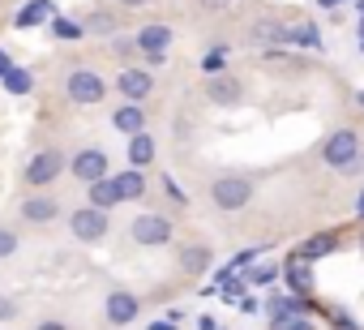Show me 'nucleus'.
Here are the masks:
<instances>
[{"mask_svg":"<svg viewBox=\"0 0 364 330\" xmlns=\"http://www.w3.org/2000/svg\"><path fill=\"white\" fill-rule=\"evenodd\" d=\"M317 154H321L326 168H334V172H343V176L364 172V142H360L355 129H334V133H326V142L317 146Z\"/></svg>","mask_w":364,"mask_h":330,"instance_id":"1","label":"nucleus"},{"mask_svg":"<svg viewBox=\"0 0 364 330\" xmlns=\"http://www.w3.org/2000/svg\"><path fill=\"white\" fill-rule=\"evenodd\" d=\"M253 193H257V185L245 172H223V176L210 181V206L223 211V215H240L253 202Z\"/></svg>","mask_w":364,"mask_h":330,"instance_id":"2","label":"nucleus"},{"mask_svg":"<svg viewBox=\"0 0 364 330\" xmlns=\"http://www.w3.org/2000/svg\"><path fill=\"white\" fill-rule=\"evenodd\" d=\"M65 172H69V154L60 146H43V150L31 154V163L22 168V185L26 189H52Z\"/></svg>","mask_w":364,"mask_h":330,"instance_id":"3","label":"nucleus"},{"mask_svg":"<svg viewBox=\"0 0 364 330\" xmlns=\"http://www.w3.org/2000/svg\"><path fill=\"white\" fill-rule=\"evenodd\" d=\"M65 99L73 107H95L107 99V78L95 69V65H73L65 73Z\"/></svg>","mask_w":364,"mask_h":330,"instance_id":"4","label":"nucleus"},{"mask_svg":"<svg viewBox=\"0 0 364 330\" xmlns=\"http://www.w3.org/2000/svg\"><path fill=\"white\" fill-rule=\"evenodd\" d=\"M129 236H133V245H137V249H163V245H171L176 228H171V219H167V215H159V211H141V215H133Z\"/></svg>","mask_w":364,"mask_h":330,"instance_id":"5","label":"nucleus"},{"mask_svg":"<svg viewBox=\"0 0 364 330\" xmlns=\"http://www.w3.org/2000/svg\"><path fill=\"white\" fill-rule=\"evenodd\" d=\"M107 228H112V219H107V211L103 206H77L73 215H69V232H73V240H82V245H99L103 236H107Z\"/></svg>","mask_w":364,"mask_h":330,"instance_id":"6","label":"nucleus"},{"mask_svg":"<svg viewBox=\"0 0 364 330\" xmlns=\"http://www.w3.org/2000/svg\"><path fill=\"white\" fill-rule=\"evenodd\" d=\"M107 168H112V163H107V150H103V146H77V150L69 154V176L82 181V185L103 181Z\"/></svg>","mask_w":364,"mask_h":330,"instance_id":"7","label":"nucleus"},{"mask_svg":"<svg viewBox=\"0 0 364 330\" xmlns=\"http://www.w3.org/2000/svg\"><path fill=\"white\" fill-rule=\"evenodd\" d=\"M245 39H249L257 52H266V48H291V43H287V22L274 18V14H257V18L245 26Z\"/></svg>","mask_w":364,"mask_h":330,"instance_id":"8","label":"nucleus"},{"mask_svg":"<svg viewBox=\"0 0 364 330\" xmlns=\"http://www.w3.org/2000/svg\"><path fill=\"white\" fill-rule=\"evenodd\" d=\"M171 26L167 22H150V26H141L137 31V52H141V60L150 65V69H159L163 60H167V48H171Z\"/></svg>","mask_w":364,"mask_h":330,"instance_id":"9","label":"nucleus"},{"mask_svg":"<svg viewBox=\"0 0 364 330\" xmlns=\"http://www.w3.org/2000/svg\"><path fill=\"white\" fill-rule=\"evenodd\" d=\"M116 95L120 99H133V103H146L150 95H154V73L150 69H137V65H124L120 73H116Z\"/></svg>","mask_w":364,"mask_h":330,"instance_id":"10","label":"nucleus"},{"mask_svg":"<svg viewBox=\"0 0 364 330\" xmlns=\"http://www.w3.org/2000/svg\"><path fill=\"white\" fill-rule=\"evenodd\" d=\"M137 313H141V300H137V292H129V287H116V292H107V300H103V317H107V326H133L137 321Z\"/></svg>","mask_w":364,"mask_h":330,"instance_id":"11","label":"nucleus"},{"mask_svg":"<svg viewBox=\"0 0 364 330\" xmlns=\"http://www.w3.org/2000/svg\"><path fill=\"white\" fill-rule=\"evenodd\" d=\"M18 215H22L31 228H48V223H56V219H60V202H56V193L35 189V193L18 206Z\"/></svg>","mask_w":364,"mask_h":330,"instance_id":"12","label":"nucleus"},{"mask_svg":"<svg viewBox=\"0 0 364 330\" xmlns=\"http://www.w3.org/2000/svg\"><path fill=\"white\" fill-rule=\"evenodd\" d=\"M283 279H287V292L291 296H309L313 292V257H304L300 249H291L283 257Z\"/></svg>","mask_w":364,"mask_h":330,"instance_id":"13","label":"nucleus"},{"mask_svg":"<svg viewBox=\"0 0 364 330\" xmlns=\"http://www.w3.org/2000/svg\"><path fill=\"white\" fill-rule=\"evenodd\" d=\"M206 99H210L215 107H236V103L245 99V82L232 78L228 69H223V73H210V78H206Z\"/></svg>","mask_w":364,"mask_h":330,"instance_id":"14","label":"nucleus"},{"mask_svg":"<svg viewBox=\"0 0 364 330\" xmlns=\"http://www.w3.org/2000/svg\"><path fill=\"white\" fill-rule=\"evenodd\" d=\"M146 124H150V112L141 103H133V99H120L116 103V112H112V129L116 133L133 137V133H146Z\"/></svg>","mask_w":364,"mask_h":330,"instance_id":"15","label":"nucleus"},{"mask_svg":"<svg viewBox=\"0 0 364 330\" xmlns=\"http://www.w3.org/2000/svg\"><path fill=\"white\" fill-rule=\"evenodd\" d=\"M56 18V5H52V0H26V5L22 9H14V26L18 31H31V26H43V22H52Z\"/></svg>","mask_w":364,"mask_h":330,"instance_id":"16","label":"nucleus"},{"mask_svg":"<svg viewBox=\"0 0 364 330\" xmlns=\"http://www.w3.org/2000/svg\"><path fill=\"white\" fill-rule=\"evenodd\" d=\"M82 26H86V35L112 39V35H120V14H116V9H90V14L82 18Z\"/></svg>","mask_w":364,"mask_h":330,"instance_id":"17","label":"nucleus"},{"mask_svg":"<svg viewBox=\"0 0 364 330\" xmlns=\"http://www.w3.org/2000/svg\"><path fill=\"white\" fill-rule=\"evenodd\" d=\"M287 43L291 48H304V52H321L326 48L317 22H287Z\"/></svg>","mask_w":364,"mask_h":330,"instance_id":"18","label":"nucleus"},{"mask_svg":"<svg viewBox=\"0 0 364 330\" xmlns=\"http://www.w3.org/2000/svg\"><path fill=\"white\" fill-rule=\"evenodd\" d=\"M116 189H120V202H141L146 198V172L141 168H124L120 176H116Z\"/></svg>","mask_w":364,"mask_h":330,"instance_id":"19","label":"nucleus"},{"mask_svg":"<svg viewBox=\"0 0 364 330\" xmlns=\"http://www.w3.org/2000/svg\"><path fill=\"white\" fill-rule=\"evenodd\" d=\"M338 245H343V236H338V232H334V228H330V232H317V236H309V240H304V245H300V253H304V257H313V262H317V257H330V253H334V249H338Z\"/></svg>","mask_w":364,"mask_h":330,"instance_id":"20","label":"nucleus"},{"mask_svg":"<svg viewBox=\"0 0 364 330\" xmlns=\"http://www.w3.org/2000/svg\"><path fill=\"white\" fill-rule=\"evenodd\" d=\"M154 137L150 133H133L129 137V163H133V168H150V163H154Z\"/></svg>","mask_w":364,"mask_h":330,"instance_id":"21","label":"nucleus"},{"mask_svg":"<svg viewBox=\"0 0 364 330\" xmlns=\"http://www.w3.org/2000/svg\"><path fill=\"white\" fill-rule=\"evenodd\" d=\"M0 86H5L14 99H26V95L35 90V73H31V69H22V65H14L5 78H0Z\"/></svg>","mask_w":364,"mask_h":330,"instance_id":"22","label":"nucleus"},{"mask_svg":"<svg viewBox=\"0 0 364 330\" xmlns=\"http://www.w3.org/2000/svg\"><path fill=\"white\" fill-rule=\"evenodd\" d=\"M86 189H90V206H103V211L120 206V189H116V176H103V181H95V185H86Z\"/></svg>","mask_w":364,"mask_h":330,"instance_id":"23","label":"nucleus"},{"mask_svg":"<svg viewBox=\"0 0 364 330\" xmlns=\"http://www.w3.org/2000/svg\"><path fill=\"white\" fill-rule=\"evenodd\" d=\"M210 249L206 245H185L180 249V270H189V275H202V270H210Z\"/></svg>","mask_w":364,"mask_h":330,"instance_id":"24","label":"nucleus"},{"mask_svg":"<svg viewBox=\"0 0 364 330\" xmlns=\"http://www.w3.org/2000/svg\"><path fill=\"white\" fill-rule=\"evenodd\" d=\"M279 275H283V266H274V262H257V266H249V270H245L249 287H270Z\"/></svg>","mask_w":364,"mask_h":330,"instance_id":"25","label":"nucleus"},{"mask_svg":"<svg viewBox=\"0 0 364 330\" xmlns=\"http://www.w3.org/2000/svg\"><path fill=\"white\" fill-rule=\"evenodd\" d=\"M228 56H232V48H228V43L206 48V56H202V73H206V78H210V73H223V69H228Z\"/></svg>","mask_w":364,"mask_h":330,"instance_id":"26","label":"nucleus"},{"mask_svg":"<svg viewBox=\"0 0 364 330\" xmlns=\"http://www.w3.org/2000/svg\"><path fill=\"white\" fill-rule=\"evenodd\" d=\"M107 52H112L116 60H133V56H141V52H137V35H112V39H107Z\"/></svg>","mask_w":364,"mask_h":330,"instance_id":"27","label":"nucleus"},{"mask_svg":"<svg viewBox=\"0 0 364 330\" xmlns=\"http://www.w3.org/2000/svg\"><path fill=\"white\" fill-rule=\"evenodd\" d=\"M52 35L65 39V43H73V39H86V26H82V22H69V18L56 14V18H52Z\"/></svg>","mask_w":364,"mask_h":330,"instance_id":"28","label":"nucleus"},{"mask_svg":"<svg viewBox=\"0 0 364 330\" xmlns=\"http://www.w3.org/2000/svg\"><path fill=\"white\" fill-rule=\"evenodd\" d=\"M262 253H266V249H262V245H253V249H240V253H236V257H232V262H228V266H232V270H240V275H245V270H249V266H257V257H262Z\"/></svg>","mask_w":364,"mask_h":330,"instance_id":"29","label":"nucleus"},{"mask_svg":"<svg viewBox=\"0 0 364 330\" xmlns=\"http://www.w3.org/2000/svg\"><path fill=\"white\" fill-rule=\"evenodd\" d=\"M22 249V240H18V232L14 228H0V257H14Z\"/></svg>","mask_w":364,"mask_h":330,"instance_id":"30","label":"nucleus"},{"mask_svg":"<svg viewBox=\"0 0 364 330\" xmlns=\"http://www.w3.org/2000/svg\"><path fill=\"white\" fill-rule=\"evenodd\" d=\"M330 330H360V321H351V313H343V309H330Z\"/></svg>","mask_w":364,"mask_h":330,"instance_id":"31","label":"nucleus"},{"mask_svg":"<svg viewBox=\"0 0 364 330\" xmlns=\"http://www.w3.org/2000/svg\"><path fill=\"white\" fill-rule=\"evenodd\" d=\"M18 317V300L14 296H0V321H14Z\"/></svg>","mask_w":364,"mask_h":330,"instance_id":"32","label":"nucleus"},{"mask_svg":"<svg viewBox=\"0 0 364 330\" xmlns=\"http://www.w3.org/2000/svg\"><path fill=\"white\" fill-rule=\"evenodd\" d=\"M198 330H219V317H210V313H202V317H198Z\"/></svg>","mask_w":364,"mask_h":330,"instance_id":"33","label":"nucleus"},{"mask_svg":"<svg viewBox=\"0 0 364 330\" xmlns=\"http://www.w3.org/2000/svg\"><path fill=\"white\" fill-rule=\"evenodd\" d=\"M35 330H69V326H65V321H60V317H48V321H39V326H35Z\"/></svg>","mask_w":364,"mask_h":330,"instance_id":"34","label":"nucleus"},{"mask_svg":"<svg viewBox=\"0 0 364 330\" xmlns=\"http://www.w3.org/2000/svg\"><path fill=\"white\" fill-rule=\"evenodd\" d=\"M146 330H176V321H171V317H159V321H150Z\"/></svg>","mask_w":364,"mask_h":330,"instance_id":"35","label":"nucleus"},{"mask_svg":"<svg viewBox=\"0 0 364 330\" xmlns=\"http://www.w3.org/2000/svg\"><path fill=\"white\" fill-rule=\"evenodd\" d=\"M116 5H120V9H146L150 0H116Z\"/></svg>","mask_w":364,"mask_h":330,"instance_id":"36","label":"nucleus"},{"mask_svg":"<svg viewBox=\"0 0 364 330\" xmlns=\"http://www.w3.org/2000/svg\"><path fill=\"white\" fill-rule=\"evenodd\" d=\"M9 69H14V60H9V52H0V78H5Z\"/></svg>","mask_w":364,"mask_h":330,"instance_id":"37","label":"nucleus"},{"mask_svg":"<svg viewBox=\"0 0 364 330\" xmlns=\"http://www.w3.org/2000/svg\"><path fill=\"white\" fill-rule=\"evenodd\" d=\"M317 5H321V9H338V5H343V0H317Z\"/></svg>","mask_w":364,"mask_h":330,"instance_id":"38","label":"nucleus"},{"mask_svg":"<svg viewBox=\"0 0 364 330\" xmlns=\"http://www.w3.org/2000/svg\"><path fill=\"white\" fill-rule=\"evenodd\" d=\"M355 215L364 219V189H360V198H355Z\"/></svg>","mask_w":364,"mask_h":330,"instance_id":"39","label":"nucleus"},{"mask_svg":"<svg viewBox=\"0 0 364 330\" xmlns=\"http://www.w3.org/2000/svg\"><path fill=\"white\" fill-rule=\"evenodd\" d=\"M206 5H210V9H223V5H232V0H206Z\"/></svg>","mask_w":364,"mask_h":330,"instance_id":"40","label":"nucleus"},{"mask_svg":"<svg viewBox=\"0 0 364 330\" xmlns=\"http://www.w3.org/2000/svg\"><path fill=\"white\" fill-rule=\"evenodd\" d=\"M355 9H360V18H364V0H355Z\"/></svg>","mask_w":364,"mask_h":330,"instance_id":"41","label":"nucleus"},{"mask_svg":"<svg viewBox=\"0 0 364 330\" xmlns=\"http://www.w3.org/2000/svg\"><path fill=\"white\" fill-rule=\"evenodd\" d=\"M355 99H360V107H364V90H360V95H355Z\"/></svg>","mask_w":364,"mask_h":330,"instance_id":"42","label":"nucleus"},{"mask_svg":"<svg viewBox=\"0 0 364 330\" xmlns=\"http://www.w3.org/2000/svg\"><path fill=\"white\" fill-rule=\"evenodd\" d=\"M360 249H364V236H360Z\"/></svg>","mask_w":364,"mask_h":330,"instance_id":"43","label":"nucleus"}]
</instances>
